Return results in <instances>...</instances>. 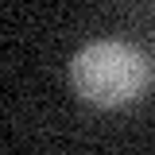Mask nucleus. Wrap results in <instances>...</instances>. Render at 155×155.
I'll use <instances>...</instances> for the list:
<instances>
[{"instance_id": "nucleus-1", "label": "nucleus", "mask_w": 155, "mask_h": 155, "mask_svg": "<svg viewBox=\"0 0 155 155\" xmlns=\"http://www.w3.org/2000/svg\"><path fill=\"white\" fill-rule=\"evenodd\" d=\"M70 85L81 101L101 105V109L128 105L147 85V58L136 47L116 43V39L89 43L70 62Z\"/></svg>"}]
</instances>
